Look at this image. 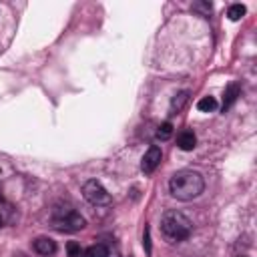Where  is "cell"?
<instances>
[{"mask_svg":"<svg viewBox=\"0 0 257 257\" xmlns=\"http://www.w3.org/2000/svg\"><path fill=\"white\" fill-rule=\"evenodd\" d=\"M171 135H173V125L169 121L161 123V127L157 129V139L159 141H167V139H171Z\"/></svg>","mask_w":257,"mask_h":257,"instance_id":"4fadbf2b","label":"cell"},{"mask_svg":"<svg viewBox=\"0 0 257 257\" xmlns=\"http://www.w3.org/2000/svg\"><path fill=\"white\" fill-rule=\"evenodd\" d=\"M193 231V223L189 221L187 215L181 211H165L161 217V233L169 243H181L185 241Z\"/></svg>","mask_w":257,"mask_h":257,"instance_id":"7a4b0ae2","label":"cell"},{"mask_svg":"<svg viewBox=\"0 0 257 257\" xmlns=\"http://www.w3.org/2000/svg\"><path fill=\"white\" fill-rule=\"evenodd\" d=\"M241 16H245V6H243V4H231L229 10H227V18L235 22V20H239Z\"/></svg>","mask_w":257,"mask_h":257,"instance_id":"7c38bea8","label":"cell"},{"mask_svg":"<svg viewBox=\"0 0 257 257\" xmlns=\"http://www.w3.org/2000/svg\"><path fill=\"white\" fill-rule=\"evenodd\" d=\"M53 225H55L59 231H69V233H73V231L85 229V227H86V221H85V217H83L81 213H77L73 207H65V209L57 207V209L53 211Z\"/></svg>","mask_w":257,"mask_h":257,"instance_id":"3957f363","label":"cell"},{"mask_svg":"<svg viewBox=\"0 0 257 257\" xmlns=\"http://www.w3.org/2000/svg\"><path fill=\"white\" fill-rule=\"evenodd\" d=\"M83 247H81V243H77V241H69L67 243V253H69V257H83Z\"/></svg>","mask_w":257,"mask_h":257,"instance_id":"5bb4252c","label":"cell"},{"mask_svg":"<svg viewBox=\"0 0 257 257\" xmlns=\"http://www.w3.org/2000/svg\"><path fill=\"white\" fill-rule=\"evenodd\" d=\"M189 102V90H181V92H177L175 96H173V100H171V113L175 115V113H179L185 105Z\"/></svg>","mask_w":257,"mask_h":257,"instance_id":"30bf717a","label":"cell"},{"mask_svg":"<svg viewBox=\"0 0 257 257\" xmlns=\"http://www.w3.org/2000/svg\"><path fill=\"white\" fill-rule=\"evenodd\" d=\"M83 197L90 203V205H94V207H105V205H111V193L102 187L96 179H90V181H86L85 185H83Z\"/></svg>","mask_w":257,"mask_h":257,"instance_id":"277c9868","label":"cell"},{"mask_svg":"<svg viewBox=\"0 0 257 257\" xmlns=\"http://www.w3.org/2000/svg\"><path fill=\"white\" fill-rule=\"evenodd\" d=\"M195 145H197V135H195L193 131H183V133H179V137H177V147H179L181 151H193Z\"/></svg>","mask_w":257,"mask_h":257,"instance_id":"ba28073f","label":"cell"},{"mask_svg":"<svg viewBox=\"0 0 257 257\" xmlns=\"http://www.w3.org/2000/svg\"><path fill=\"white\" fill-rule=\"evenodd\" d=\"M203 189H205V179L199 171L193 169L177 171L169 181V191L179 201H193L203 193Z\"/></svg>","mask_w":257,"mask_h":257,"instance_id":"6da1fadb","label":"cell"},{"mask_svg":"<svg viewBox=\"0 0 257 257\" xmlns=\"http://www.w3.org/2000/svg\"><path fill=\"white\" fill-rule=\"evenodd\" d=\"M241 94V86L237 85V83H231V85H227V88H225V94H223V105H221V109H223V113L225 111H229L233 105H235V100H237V96Z\"/></svg>","mask_w":257,"mask_h":257,"instance_id":"52a82bcc","label":"cell"},{"mask_svg":"<svg viewBox=\"0 0 257 257\" xmlns=\"http://www.w3.org/2000/svg\"><path fill=\"white\" fill-rule=\"evenodd\" d=\"M161 161H163V151H161V147H159V145H151V147L147 149V153L143 155L141 171H143L145 175H153V173H155V169L161 165Z\"/></svg>","mask_w":257,"mask_h":257,"instance_id":"5b68a950","label":"cell"},{"mask_svg":"<svg viewBox=\"0 0 257 257\" xmlns=\"http://www.w3.org/2000/svg\"><path fill=\"white\" fill-rule=\"evenodd\" d=\"M83 257H109V247L102 243H94L83 251Z\"/></svg>","mask_w":257,"mask_h":257,"instance_id":"9c48e42d","label":"cell"},{"mask_svg":"<svg viewBox=\"0 0 257 257\" xmlns=\"http://www.w3.org/2000/svg\"><path fill=\"white\" fill-rule=\"evenodd\" d=\"M32 247H34V251L38 255H44V257L55 255V251H57V243L50 239V237H36L34 243H32Z\"/></svg>","mask_w":257,"mask_h":257,"instance_id":"8992f818","label":"cell"},{"mask_svg":"<svg viewBox=\"0 0 257 257\" xmlns=\"http://www.w3.org/2000/svg\"><path fill=\"white\" fill-rule=\"evenodd\" d=\"M143 245H145V251L147 255H151V229L145 227V235H143Z\"/></svg>","mask_w":257,"mask_h":257,"instance_id":"9a60e30c","label":"cell"},{"mask_svg":"<svg viewBox=\"0 0 257 257\" xmlns=\"http://www.w3.org/2000/svg\"><path fill=\"white\" fill-rule=\"evenodd\" d=\"M2 225H4V219H2V217H0V227H2Z\"/></svg>","mask_w":257,"mask_h":257,"instance_id":"2e32d148","label":"cell"},{"mask_svg":"<svg viewBox=\"0 0 257 257\" xmlns=\"http://www.w3.org/2000/svg\"><path fill=\"white\" fill-rule=\"evenodd\" d=\"M239 257H247V255H239Z\"/></svg>","mask_w":257,"mask_h":257,"instance_id":"e0dca14e","label":"cell"},{"mask_svg":"<svg viewBox=\"0 0 257 257\" xmlns=\"http://www.w3.org/2000/svg\"><path fill=\"white\" fill-rule=\"evenodd\" d=\"M197 109H199L201 113H213V111L217 109L215 96H203V98H199V100H197Z\"/></svg>","mask_w":257,"mask_h":257,"instance_id":"8fae6325","label":"cell"}]
</instances>
